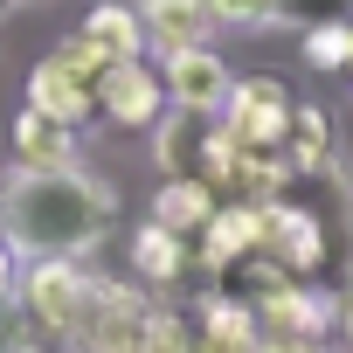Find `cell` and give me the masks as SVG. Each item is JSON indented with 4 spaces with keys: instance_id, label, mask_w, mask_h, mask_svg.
Listing matches in <instances>:
<instances>
[{
    "instance_id": "cell-11",
    "label": "cell",
    "mask_w": 353,
    "mask_h": 353,
    "mask_svg": "<svg viewBox=\"0 0 353 353\" xmlns=\"http://www.w3.org/2000/svg\"><path fill=\"white\" fill-rule=\"evenodd\" d=\"M256 346H263V319L250 298L208 291L194 305V353H256Z\"/></svg>"
},
{
    "instance_id": "cell-24",
    "label": "cell",
    "mask_w": 353,
    "mask_h": 353,
    "mask_svg": "<svg viewBox=\"0 0 353 353\" xmlns=\"http://www.w3.org/2000/svg\"><path fill=\"white\" fill-rule=\"evenodd\" d=\"M339 8H346V0H277V21H305L312 28V21H332Z\"/></svg>"
},
{
    "instance_id": "cell-30",
    "label": "cell",
    "mask_w": 353,
    "mask_h": 353,
    "mask_svg": "<svg viewBox=\"0 0 353 353\" xmlns=\"http://www.w3.org/2000/svg\"><path fill=\"white\" fill-rule=\"evenodd\" d=\"M14 8H21V0H14Z\"/></svg>"
},
{
    "instance_id": "cell-18",
    "label": "cell",
    "mask_w": 353,
    "mask_h": 353,
    "mask_svg": "<svg viewBox=\"0 0 353 353\" xmlns=\"http://www.w3.org/2000/svg\"><path fill=\"white\" fill-rule=\"evenodd\" d=\"M181 270H188V236H173L166 222H145V229H132V277L139 284H181Z\"/></svg>"
},
{
    "instance_id": "cell-23",
    "label": "cell",
    "mask_w": 353,
    "mask_h": 353,
    "mask_svg": "<svg viewBox=\"0 0 353 353\" xmlns=\"http://www.w3.org/2000/svg\"><path fill=\"white\" fill-rule=\"evenodd\" d=\"M0 353H42V332L28 325L21 305H0Z\"/></svg>"
},
{
    "instance_id": "cell-6",
    "label": "cell",
    "mask_w": 353,
    "mask_h": 353,
    "mask_svg": "<svg viewBox=\"0 0 353 353\" xmlns=\"http://www.w3.org/2000/svg\"><path fill=\"white\" fill-rule=\"evenodd\" d=\"M97 118L118 125V132H152L166 118V77L145 63V56H125L97 77Z\"/></svg>"
},
{
    "instance_id": "cell-14",
    "label": "cell",
    "mask_w": 353,
    "mask_h": 353,
    "mask_svg": "<svg viewBox=\"0 0 353 353\" xmlns=\"http://www.w3.org/2000/svg\"><path fill=\"white\" fill-rule=\"evenodd\" d=\"M215 208H222V194L208 181H194V173H166L159 194H152V222H166L173 236H201Z\"/></svg>"
},
{
    "instance_id": "cell-9",
    "label": "cell",
    "mask_w": 353,
    "mask_h": 353,
    "mask_svg": "<svg viewBox=\"0 0 353 353\" xmlns=\"http://www.w3.org/2000/svg\"><path fill=\"white\" fill-rule=\"evenodd\" d=\"M250 305H256V319H263V339H325V332H332V319H339V305H332L325 291L298 284V277L263 284Z\"/></svg>"
},
{
    "instance_id": "cell-15",
    "label": "cell",
    "mask_w": 353,
    "mask_h": 353,
    "mask_svg": "<svg viewBox=\"0 0 353 353\" xmlns=\"http://www.w3.org/2000/svg\"><path fill=\"white\" fill-rule=\"evenodd\" d=\"M70 159H77V125L21 104V118H14V166H70Z\"/></svg>"
},
{
    "instance_id": "cell-17",
    "label": "cell",
    "mask_w": 353,
    "mask_h": 353,
    "mask_svg": "<svg viewBox=\"0 0 353 353\" xmlns=\"http://www.w3.org/2000/svg\"><path fill=\"white\" fill-rule=\"evenodd\" d=\"M284 166H291V181H312V173L332 166V111H319V104H291Z\"/></svg>"
},
{
    "instance_id": "cell-28",
    "label": "cell",
    "mask_w": 353,
    "mask_h": 353,
    "mask_svg": "<svg viewBox=\"0 0 353 353\" xmlns=\"http://www.w3.org/2000/svg\"><path fill=\"white\" fill-rule=\"evenodd\" d=\"M8 8H14V0H0V14H8Z\"/></svg>"
},
{
    "instance_id": "cell-10",
    "label": "cell",
    "mask_w": 353,
    "mask_h": 353,
    "mask_svg": "<svg viewBox=\"0 0 353 353\" xmlns=\"http://www.w3.org/2000/svg\"><path fill=\"white\" fill-rule=\"evenodd\" d=\"M263 250V208L256 201H222L208 215V229L194 236V263L201 270H236Z\"/></svg>"
},
{
    "instance_id": "cell-8",
    "label": "cell",
    "mask_w": 353,
    "mask_h": 353,
    "mask_svg": "<svg viewBox=\"0 0 353 353\" xmlns=\"http://www.w3.org/2000/svg\"><path fill=\"white\" fill-rule=\"evenodd\" d=\"M256 256H277L284 277H312V270L332 256V236H325L319 215H305V208H291V201L277 194V201H263V250H256Z\"/></svg>"
},
{
    "instance_id": "cell-26",
    "label": "cell",
    "mask_w": 353,
    "mask_h": 353,
    "mask_svg": "<svg viewBox=\"0 0 353 353\" xmlns=\"http://www.w3.org/2000/svg\"><path fill=\"white\" fill-rule=\"evenodd\" d=\"M256 353H332V339H263Z\"/></svg>"
},
{
    "instance_id": "cell-3",
    "label": "cell",
    "mask_w": 353,
    "mask_h": 353,
    "mask_svg": "<svg viewBox=\"0 0 353 353\" xmlns=\"http://www.w3.org/2000/svg\"><path fill=\"white\" fill-rule=\"evenodd\" d=\"M222 139L236 152H256V159H284V139H291V90L277 77H236L229 104H222Z\"/></svg>"
},
{
    "instance_id": "cell-22",
    "label": "cell",
    "mask_w": 353,
    "mask_h": 353,
    "mask_svg": "<svg viewBox=\"0 0 353 353\" xmlns=\"http://www.w3.org/2000/svg\"><path fill=\"white\" fill-rule=\"evenodd\" d=\"M215 28H270L277 21V0H208Z\"/></svg>"
},
{
    "instance_id": "cell-4",
    "label": "cell",
    "mask_w": 353,
    "mask_h": 353,
    "mask_svg": "<svg viewBox=\"0 0 353 353\" xmlns=\"http://www.w3.org/2000/svg\"><path fill=\"white\" fill-rule=\"evenodd\" d=\"M152 291L145 284H97L83 319H77V353H139L145 346V319H152Z\"/></svg>"
},
{
    "instance_id": "cell-19",
    "label": "cell",
    "mask_w": 353,
    "mask_h": 353,
    "mask_svg": "<svg viewBox=\"0 0 353 353\" xmlns=\"http://www.w3.org/2000/svg\"><path fill=\"white\" fill-rule=\"evenodd\" d=\"M298 49H305V63L312 70H346L353 63V21H312L305 35H298Z\"/></svg>"
},
{
    "instance_id": "cell-12",
    "label": "cell",
    "mask_w": 353,
    "mask_h": 353,
    "mask_svg": "<svg viewBox=\"0 0 353 353\" xmlns=\"http://www.w3.org/2000/svg\"><path fill=\"white\" fill-rule=\"evenodd\" d=\"M139 14H145V49H152V56L201 49V42L215 35L208 0H139Z\"/></svg>"
},
{
    "instance_id": "cell-27",
    "label": "cell",
    "mask_w": 353,
    "mask_h": 353,
    "mask_svg": "<svg viewBox=\"0 0 353 353\" xmlns=\"http://www.w3.org/2000/svg\"><path fill=\"white\" fill-rule=\"evenodd\" d=\"M339 332H346V346H353V277H346V291H339Z\"/></svg>"
},
{
    "instance_id": "cell-7",
    "label": "cell",
    "mask_w": 353,
    "mask_h": 353,
    "mask_svg": "<svg viewBox=\"0 0 353 353\" xmlns=\"http://www.w3.org/2000/svg\"><path fill=\"white\" fill-rule=\"evenodd\" d=\"M166 70V104L173 111H201V118H222V104H229V90H236V70L222 63V49L215 42H201V49H173V56H159Z\"/></svg>"
},
{
    "instance_id": "cell-5",
    "label": "cell",
    "mask_w": 353,
    "mask_h": 353,
    "mask_svg": "<svg viewBox=\"0 0 353 353\" xmlns=\"http://www.w3.org/2000/svg\"><path fill=\"white\" fill-rule=\"evenodd\" d=\"M166 111H173V104H166ZM152 152H159L166 173H194V181H208V188H222V173H229V139H222V125L201 118V111L159 118V125H152Z\"/></svg>"
},
{
    "instance_id": "cell-1",
    "label": "cell",
    "mask_w": 353,
    "mask_h": 353,
    "mask_svg": "<svg viewBox=\"0 0 353 353\" xmlns=\"http://www.w3.org/2000/svg\"><path fill=\"white\" fill-rule=\"evenodd\" d=\"M118 194L70 159V166H14L0 181V236L21 256H90L111 236Z\"/></svg>"
},
{
    "instance_id": "cell-20",
    "label": "cell",
    "mask_w": 353,
    "mask_h": 353,
    "mask_svg": "<svg viewBox=\"0 0 353 353\" xmlns=\"http://www.w3.org/2000/svg\"><path fill=\"white\" fill-rule=\"evenodd\" d=\"M139 353H194V312L152 305V319H145V346H139Z\"/></svg>"
},
{
    "instance_id": "cell-2",
    "label": "cell",
    "mask_w": 353,
    "mask_h": 353,
    "mask_svg": "<svg viewBox=\"0 0 353 353\" xmlns=\"http://www.w3.org/2000/svg\"><path fill=\"white\" fill-rule=\"evenodd\" d=\"M90 291H97V277L77 256H28V270L14 284V305L28 312V325L42 339H70L77 319H83V305H90Z\"/></svg>"
},
{
    "instance_id": "cell-29",
    "label": "cell",
    "mask_w": 353,
    "mask_h": 353,
    "mask_svg": "<svg viewBox=\"0 0 353 353\" xmlns=\"http://www.w3.org/2000/svg\"><path fill=\"white\" fill-rule=\"evenodd\" d=\"M346 77H353V63H346Z\"/></svg>"
},
{
    "instance_id": "cell-13",
    "label": "cell",
    "mask_w": 353,
    "mask_h": 353,
    "mask_svg": "<svg viewBox=\"0 0 353 353\" xmlns=\"http://www.w3.org/2000/svg\"><path fill=\"white\" fill-rule=\"evenodd\" d=\"M28 104L49 111V118H63V125H90V118H97V90H90L83 77H70L56 56H42V63L28 70Z\"/></svg>"
},
{
    "instance_id": "cell-25",
    "label": "cell",
    "mask_w": 353,
    "mask_h": 353,
    "mask_svg": "<svg viewBox=\"0 0 353 353\" xmlns=\"http://www.w3.org/2000/svg\"><path fill=\"white\" fill-rule=\"evenodd\" d=\"M14 284H21V263H14V243L0 236V305H14Z\"/></svg>"
},
{
    "instance_id": "cell-16",
    "label": "cell",
    "mask_w": 353,
    "mask_h": 353,
    "mask_svg": "<svg viewBox=\"0 0 353 353\" xmlns=\"http://www.w3.org/2000/svg\"><path fill=\"white\" fill-rule=\"evenodd\" d=\"M97 49H104V63H125V56H145V14H139V0H97V8L77 21Z\"/></svg>"
},
{
    "instance_id": "cell-21",
    "label": "cell",
    "mask_w": 353,
    "mask_h": 353,
    "mask_svg": "<svg viewBox=\"0 0 353 353\" xmlns=\"http://www.w3.org/2000/svg\"><path fill=\"white\" fill-rule=\"evenodd\" d=\"M49 56H56V63H63V70H70V77H83V83H90V90H97V77H104V70H111V63H104V49H97V42H90V35H83V28H70V35H63V42H56V49H49Z\"/></svg>"
}]
</instances>
